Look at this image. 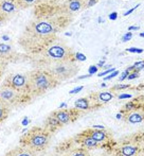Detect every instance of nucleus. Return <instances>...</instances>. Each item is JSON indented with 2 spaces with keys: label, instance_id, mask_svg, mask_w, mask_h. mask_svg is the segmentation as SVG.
I'll list each match as a JSON object with an SVG mask.
<instances>
[{
  "label": "nucleus",
  "instance_id": "obj_14",
  "mask_svg": "<svg viewBox=\"0 0 144 156\" xmlns=\"http://www.w3.org/2000/svg\"><path fill=\"white\" fill-rule=\"evenodd\" d=\"M86 1L87 0H68L65 6L68 12H78L84 6H87Z\"/></svg>",
  "mask_w": 144,
  "mask_h": 156
},
{
  "label": "nucleus",
  "instance_id": "obj_23",
  "mask_svg": "<svg viewBox=\"0 0 144 156\" xmlns=\"http://www.w3.org/2000/svg\"><path fill=\"white\" fill-rule=\"evenodd\" d=\"M75 60L83 62V61H86L87 58H86V55H84V54L81 53V52H76V53H75Z\"/></svg>",
  "mask_w": 144,
  "mask_h": 156
},
{
  "label": "nucleus",
  "instance_id": "obj_7",
  "mask_svg": "<svg viewBox=\"0 0 144 156\" xmlns=\"http://www.w3.org/2000/svg\"><path fill=\"white\" fill-rule=\"evenodd\" d=\"M21 93L8 85L3 84L0 89V99H1V104L5 105L6 107L11 105H15L20 99Z\"/></svg>",
  "mask_w": 144,
  "mask_h": 156
},
{
  "label": "nucleus",
  "instance_id": "obj_19",
  "mask_svg": "<svg viewBox=\"0 0 144 156\" xmlns=\"http://www.w3.org/2000/svg\"><path fill=\"white\" fill-rule=\"evenodd\" d=\"M15 1L18 4L19 8L26 9V8H29V6L34 5V4H37L38 2H40L41 0H15Z\"/></svg>",
  "mask_w": 144,
  "mask_h": 156
},
{
  "label": "nucleus",
  "instance_id": "obj_28",
  "mask_svg": "<svg viewBox=\"0 0 144 156\" xmlns=\"http://www.w3.org/2000/svg\"><path fill=\"white\" fill-rule=\"evenodd\" d=\"M138 76H139V72L135 70V72H132V73H129V76H127V79H128V80H134V79L138 78Z\"/></svg>",
  "mask_w": 144,
  "mask_h": 156
},
{
  "label": "nucleus",
  "instance_id": "obj_34",
  "mask_svg": "<svg viewBox=\"0 0 144 156\" xmlns=\"http://www.w3.org/2000/svg\"><path fill=\"white\" fill-rule=\"evenodd\" d=\"M117 17H118V14L115 12L109 14V19H110V20H115V19H117Z\"/></svg>",
  "mask_w": 144,
  "mask_h": 156
},
{
  "label": "nucleus",
  "instance_id": "obj_10",
  "mask_svg": "<svg viewBox=\"0 0 144 156\" xmlns=\"http://www.w3.org/2000/svg\"><path fill=\"white\" fill-rule=\"evenodd\" d=\"M77 141L81 144V146L83 148H85L86 150H92V149H97L99 147V141L92 138L88 133V129H87L85 133L78 135Z\"/></svg>",
  "mask_w": 144,
  "mask_h": 156
},
{
  "label": "nucleus",
  "instance_id": "obj_36",
  "mask_svg": "<svg viewBox=\"0 0 144 156\" xmlns=\"http://www.w3.org/2000/svg\"><path fill=\"white\" fill-rule=\"evenodd\" d=\"M139 26H130L129 28H128V30H129V31H132V30H139Z\"/></svg>",
  "mask_w": 144,
  "mask_h": 156
},
{
  "label": "nucleus",
  "instance_id": "obj_3",
  "mask_svg": "<svg viewBox=\"0 0 144 156\" xmlns=\"http://www.w3.org/2000/svg\"><path fill=\"white\" fill-rule=\"evenodd\" d=\"M29 90L31 94H41L47 90L54 88L58 84V81L48 69H38L31 71L29 74Z\"/></svg>",
  "mask_w": 144,
  "mask_h": 156
},
{
  "label": "nucleus",
  "instance_id": "obj_40",
  "mask_svg": "<svg viewBox=\"0 0 144 156\" xmlns=\"http://www.w3.org/2000/svg\"><path fill=\"white\" fill-rule=\"evenodd\" d=\"M104 65V62H100L99 63V65H98V66H103Z\"/></svg>",
  "mask_w": 144,
  "mask_h": 156
},
{
  "label": "nucleus",
  "instance_id": "obj_31",
  "mask_svg": "<svg viewBox=\"0 0 144 156\" xmlns=\"http://www.w3.org/2000/svg\"><path fill=\"white\" fill-rule=\"evenodd\" d=\"M83 88L84 87L83 86H80V87H76V88H74V89H72V90H70V94H77V93H80L81 90H83Z\"/></svg>",
  "mask_w": 144,
  "mask_h": 156
},
{
  "label": "nucleus",
  "instance_id": "obj_20",
  "mask_svg": "<svg viewBox=\"0 0 144 156\" xmlns=\"http://www.w3.org/2000/svg\"><path fill=\"white\" fill-rule=\"evenodd\" d=\"M12 52V47L10 45H6V44H1L0 45V53H1V58L5 56V54H10Z\"/></svg>",
  "mask_w": 144,
  "mask_h": 156
},
{
  "label": "nucleus",
  "instance_id": "obj_37",
  "mask_svg": "<svg viewBox=\"0 0 144 156\" xmlns=\"http://www.w3.org/2000/svg\"><path fill=\"white\" fill-rule=\"evenodd\" d=\"M93 129H105V126L104 125H93Z\"/></svg>",
  "mask_w": 144,
  "mask_h": 156
},
{
  "label": "nucleus",
  "instance_id": "obj_21",
  "mask_svg": "<svg viewBox=\"0 0 144 156\" xmlns=\"http://www.w3.org/2000/svg\"><path fill=\"white\" fill-rule=\"evenodd\" d=\"M143 68H144V61H139V62L135 63L132 67H129V69H130V71H132V70H136V69H137V71H139V70H142Z\"/></svg>",
  "mask_w": 144,
  "mask_h": 156
},
{
  "label": "nucleus",
  "instance_id": "obj_9",
  "mask_svg": "<svg viewBox=\"0 0 144 156\" xmlns=\"http://www.w3.org/2000/svg\"><path fill=\"white\" fill-rule=\"evenodd\" d=\"M18 4L16 3L15 0H2L0 3V13H1V17H9L12 16L18 9Z\"/></svg>",
  "mask_w": 144,
  "mask_h": 156
},
{
  "label": "nucleus",
  "instance_id": "obj_17",
  "mask_svg": "<svg viewBox=\"0 0 144 156\" xmlns=\"http://www.w3.org/2000/svg\"><path fill=\"white\" fill-rule=\"evenodd\" d=\"M139 152V148L137 146H132V144H124L120 148L119 154L124 156L129 155H136Z\"/></svg>",
  "mask_w": 144,
  "mask_h": 156
},
{
  "label": "nucleus",
  "instance_id": "obj_35",
  "mask_svg": "<svg viewBox=\"0 0 144 156\" xmlns=\"http://www.w3.org/2000/svg\"><path fill=\"white\" fill-rule=\"evenodd\" d=\"M98 2V0H90V1L88 2V3H87V6H91V5H93V4H95Z\"/></svg>",
  "mask_w": 144,
  "mask_h": 156
},
{
  "label": "nucleus",
  "instance_id": "obj_29",
  "mask_svg": "<svg viewBox=\"0 0 144 156\" xmlns=\"http://www.w3.org/2000/svg\"><path fill=\"white\" fill-rule=\"evenodd\" d=\"M118 74H119V71H117V70H115V71H113L112 73H110V74H109V76H106V78L104 79V80H105V81L110 80V79L115 78V76H118Z\"/></svg>",
  "mask_w": 144,
  "mask_h": 156
},
{
  "label": "nucleus",
  "instance_id": "obj_6",
  "mask_svg": "<svg viewBox=\"0 0 144 156\" xmlns=\"http://www.w3.org/2000/svg\"><path fill=\"white\" fill-rule=\"evenodd\" d=\"M3 84L20 91L21 94L26 93L29 90V76L28 74H21V73H15L11 74L6 78L5 82Z\"/></svg>",
  "mask_w": 144,
  "mask_h": 156
},
{
  "label": "nucleus",
  "instance_id": "obj_5",
  "mask_svg": "<svg viewBox=\"0 0 144 156\" xmlns=\"http://www.w3.org/2000/svg\"><path fill=\"white\" fill-rule=\"evenodd\" d=\"M46 69L49 70L60 83L73 78L80 70L75 61H60V62L52 64Z\"/></svg>",
  "mask_w": 144,
  "mask_h": 156
},
{
  "label": "nucleus",
  "instance_id": "obj_39",
  "mask_svg": "<svg viewBox=\"0 0 144 156\" xmlns=\"http://www.w3.org/2000/svg\"><path fill=\"white\" fill-rule=\"evenodd\" d=\"M121 117H122L121 114H118V115H117V118H118V119H120V118H121Z\"/></svg>",
  "mask_w": 144,
  "mask_h": 156
},
{
  "label": "nucleus",
  "instance_id": "obj_15",
  "mask_svg": "<svg viewBox=\"0 0 144 156\" xmlns=\"http://www.w3.org/2000/svg\"><path fill=\"white\" fill-rule=\"evenodd\" d=\"M60 126H63V124L60 123V120L55 117L54 114H52L51 116H49L48 119L46 120V129H47V131L53 132V131H55V129H60Z\"/></svg>",
  "mask_w": 144,
  "mask_h": 156
},
{
  "label": "nucleus",
  "instance_id": "obj_24",
  "mask_svg": "<svg viewBox=\"0 0 144 156\" xmlns=\"http://www.w3.org/2000/svg\"><path fill=\"white\" fill-rule=\"evenodd\" d=\"M132 33L130 31H128L127 33L124 34L123 37H122V41H124V43H125V41H128L129 39H132Z\"/></svg>",
  "mask_w": 144,
  "mask_h": 156
},
{
  "label": "nucleus",
  "instance_id": "obj_26",
  "mask_svg": "<svg viewBox=\"0 0 144 156\" xmlns=\"http://www.w3.org/2000/svg\"><path fill=\"white\" fill-rule=\"evenodd\" d=\"M129 73H130V69L128 68V69H126L125 71L121 74V76H120V81H124L128 76H129Z\"/></svg>",
  "mask_w": 144,
  "mask_h": 156
},
{
  "label": "nucleus",
  "instance_id": "obj_41",
  "mask_svg": "<svg viewBox=\"0 0 144 156\" xmlns=\"http://www.w3.org/2000/svg\"><path fill=\"white\" fill-rule=\"evenodd\" d=\"M140 37H144V32L140 33Z\"/></svg>",
  "mask_w": 144,
  "mask_h": 156
},
{
  "label": "nucleus",
  "instance_id": "obj_16",
  "mask_svg": "<svg viewBox=\"0 0 144 156\" xmlns=\"http://www.w3.org/2000/svg\"><path fill=\"white\" fill-rule=\"evenodd\" d=\"M74 106L77 109H82V111H88V109H92V102H91L90 97H85V98H81L76 100L74 103Z\"/></svg>",
  "mask_w": 144,
  "mask_h": 156
},
{
  "label": "nucleus",
  "instance_id": "obj_11",
  "mask_svg": "<svg viewBox=\"0 0 144 156\" xmlns=\"http://www.w3.org/2000/svg\"><path fill=\"white\" fill-rule=\"evenodd\" d=\"M90 99L91 102H92V108H94V105L93 104H104V103H107L110 100H112L115 94L112 91H102V93H97V94H90Z\"/></svg>",
  "mask_w": 144,
  "mask_h": 156
},
{
  "label": "nucleus",
  "instance_id": "obj_13",
  "mask_svg": "<svg viewBox=\"0 0 144 156\" xmlns=\"http://www.w3.org/2000/svg\"><path fill=\"white\" fill-rule=\"evenodd\" d=\"M89 135L92 138H94L97 141L99 142H106L109 139V135L107 132H105L104 129H88Z\"/></svg>",
  "mask_w": 144,
  "mask_h": 156
},
{
  "label": "nucleus",
  "instance_id": "obj_18",
  "mask_svg": "<svg viewBox=\"0 0 144 156\" xmlns=\"http://www.w3.org/2000/svg\"><path fill=\"white\" fill-rule=\"evenodd\" d=\"M34 152H32L30 149L26 148L23 146H20L18 149H15V150L11 151L9 153V155L11 156H15V155H18V156H30V155H33Z\"/></svg>",
  "mask_w": 144,
  "mask_h": 156
},
{
  "label": "nucleus",
  "instance_id": "obj_8",
  "mask_svg": "<svg viewBox=\"0 0 144 156\" xmlns=\"http://www.w3.org/2000/svg\"><path fill=\"white\" fill-rule=\"evenodd\" d=\"M53 114L55 115V117L60 120V122L63 125L74 121V120L80 116L77 108L76 109H60V111L54 112Z\"/></svg>",
  "mask_w": 144,
  "mask_h": 156
},
{
  "label": "nucleus",
  "instance_id": "obj_2",
  "mask_svg": "<svg viewBox=\"0 0 144 156\" xmlns=\"http://www.w3.org/2000/svg\"><path fill=\"white\" fill-rule=\"evenodd\" d=\"M32 60L37 67L48 68L60 61H75V53L64 44H51L37 53H33Z\"/></svg>",
  "mask_w": 144,
  "mask_h": 156
},
{
  "label": "nucleus",
  "instance_id": "obj_1",
  "mask_svg": "<svg viewBox=\"0 0 144 156\" xmlns=\"http://www.w3.org/2000/svg\"><path fill=\"white\" fill-rule=\"evenodd\" d=\"M64 27L60 17L37 18L26 28L19 38V44L29 53H37L51 45L56 33Z\"/></svg>",
  "mask_w": 144,
  "mask_h": 156
},
{
  "label": "nucleus",
  "instance_id": "obj_4",
  "mask_svg": "<svg viewBox=\"0 0 144 156\" xmlns=\"http://www.w3.org/2000/svg\"><path fill=\"white\" fill-rule=\"evenodd\" d=\"M50 132L46 129L34 127L30 129L20 139V144L30 149L32 152H41L45 151L49 144Z\"/></svg>",
  "mask_w": 144,
  "mask_h": 156
},
{
  "label": "nucleus",
  "instance_id": "obj_27",
  "mask_svg": "<svg viewBox=\"0 0 144 156\" xmlns=\"http://www.w3.org/2000/svg\"><path fill=\"white\" fill-rule=\"evenodd\" d=\"M97 71H98V66H90V67H89L88 72H89V74H90V76L97 73Z\"/></svg>",
  "mask_w": 144,
  "mask_h": 156
},
{
  "label": "nucleus",
  "instance_id": "obj_12",
  "mask_svg": "<svg viewBox=\"0 0 144 156\" xmlns=\"http://www.w3.org/2000/svg\"><path fill=\"white\" fill-rule=\"evenodd\" d=\"M124 119H126V121L129 123H140L144 121V112L130 109V111H127Z\"/></svg>",
  "mask_w": 144,
  "mask_h": 156
},
{
  "label": "nucleus",
  "instance_id": "obj_22",
  "mask_svg": "<svg viewBox=\"0 0 144 156\" xmlns=\"http://www.w3.org/2000/svg\"><path fill=\"white\" fill-rule=\"evenodd\" d=\"M126 51L128 52H132V53H142V52L144 51V50L142 49V48H128Z\"/></svg>",
  "mask_w": 144,
  "mask_h": 156
},
{
  "label": "nucleus",
  "instance_id": "obj_33",
  "mask_svg": "<svg viewBox=\"0 0 144 156\" xmlns=\"http://www.w3.org/2000/svg\"><path fill=\"white\" fill-rule=\"evenodd\" d=\"M127 98H132V94H119V99H127Z\"/></svg>",
  "mask_w": 144,
  "mask_h": 156
},
{
  "label": "nucleus",
  "instance_id": "obj_30",
  "mask_svg": "<svg viewBox=\"0 0 144 156\" xmlns=\"http://www.w3.org/2000/svg\"><path fill=\"white\" fill-rule=\"evenodd\" d=\"M139 6H140V4H137V5H136V6H134V8H132V9H130V10H128V11H127V12H125V13H124V16H127V15L132 14V12H134V11H135V10H136V9H138V8H139Z\"/></svg>",
  "mask_w": 144,
  "mask_h": 156
},
{
  "label": "nucleus",
  "instance_id": "obj_25",
  "mask_svg": "<svg viewBox=\"0 0 144 156\" xmlns=\"http://www.w3.org/2000/svg\"><path fill=\"white\" fill-rule=\"evenodd\" d=\"M129 87V85L127 84H120V85H117V86L112 87V90H121V89H126Z\"/></svg>",
  "mask_w": 144,
  "mask_h": 156
},
{
  "label": "nucleus",
  "instance_id": "obj_32",
  "mask_svg": "<svg viewBox=\"0 0 144 156\" xmlns=\"http://www.w3.org/2000/svg\"><path fill=\"white\" fill-rule=\"evenodd\" d=\"M115 68H110V69H108V70H106V71H104V72H101V73H99V76H106V74H108V73H110V72H113L115 71Z\"/></svg>",
  "mask_w": 144,
  "mask_h": 156
},
{
  "label": "nucleus",
  "instance_id": "obj_38",
  "mask_svg": "<svg viewBox=\"0 0 144 156\" xmlns=\"http://www.w3.org/2000/svg\"><path fill=\"white\" fill-rule=\"evenodd\" d=\"M29 123V120H28V118H25V120L22 121V125H27Z\"/></svg>",
  "mask_w": 144,
  "mask_h": 156
}]
</instances>
